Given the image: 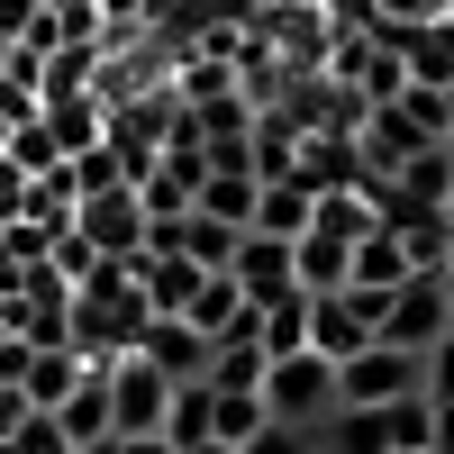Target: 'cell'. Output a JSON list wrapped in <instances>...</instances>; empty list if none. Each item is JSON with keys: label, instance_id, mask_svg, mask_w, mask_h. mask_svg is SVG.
<instances>
[{"label": "cell", "instance_id": "6da1fadb", "mask_svg": "<svg viewBox=\"0 0 454 454\" xmlns=\"http://www.w3.org/2000/svg\"><path fill=\"white\" fill-rule=\"evenodd\" d=\"M145 291L128 282V263H91L82 282H73V355H91V364H109V355H137V336H145Z\"/></svg>", "mask_w": 454, "mask_h": 454}, {"label": "cell", "instance_id": "7a4b0ae2", "mask_svg": "<svg viewBox=\"0 0 454 454\" xmlns=\"http://www.w3.org/2000/svg\"><path fill=\"white\" fill-rule=\"evenodd\" d=\"M427 436H436V409H427V400L327 409V419H318V454H400V445H427Z\"/></svg>", "mask_w": 454, "mask_h": 454}, {"label": "cell", "instance_id": "3957f363", "mask_svg": "<svg viewBox=\"0 0 454 454\" xmlns=\"http://www.w3.org/2000/svg\"><path fill=\"white\" fill-rule=\"evenodd\" d=\"M391 400H427V355L372 336L364 355L336 364V409H391Z\"/></svg>", "mask_w": 454, "mask_h": 454}, {"label": "cell", "instance_id": "277c9868", "mask_svg": "<svg viewBox=\"0 0 454 454\" xmlns=\"http://www.w3.org/2000/svg\"><path fill=\"white\" fill-rule=\"evenodd\" d=\"M336 409V364L318 346H300V355H273L263 364V419H291V427H318Z\"/></svg>", "mask_w": 454, "mask_h": 454}, {"label": "cell", "instance_id": "5b68a950", "mask_svg": "<svg viewBox=\"0 0 454 454\" xmlns=\"http://www.w3.org/2000/svg\"><path fill=\"white\" fill-rule=\"evenodd\" d=\"M100 382H109V427H119V436H164L173 372H155L145 355H109V364H100Z\"/></svg>", "mask_w": 454, "mask_h": 454}, {"label": "cell", "instance_id": "8992f818", "mask_svg": "<svg viewBox=\"0 0 454 454\" xmlns=\"http://www.w3.org/2000/svg\"><path fill=\"white\" fill-rule=\"evenodd\" d=\"M382 300L391 291H309V346L327 355V364H346V355H364L372 336H382Z\"/></svg>", "mask_w": 454, "mask_h": 454}, {"label": "cell", "instance_id": "52a82bcc", "mask_svg": "<svg viewBox=\"0 0 454 454\" xmlns=\"http://www.w3.org/2000/svg\"><path fill=\"white\" fill-rule=\"evenodd\" d=\"M445 327H454V273H409V282L382 300V336L409 346V355H427Z\"/></svg>", "mask_w": 454, "mask_h": 454}, {"label": "cell", "instance_id": "ba28073f", "mask_svg": "<svg viewBox=\"0 0 454 454\" xmlns=\"http://www.w3.org/2000/svg\"><path fill=\"white\" fill-rule=\"evenodd\" d=\"M73 237H82L91 254L109 263H128L145 246V200H137V182H119V192H91V200H73Z\"/></svg>", "mask_w": 454, "mask_h": 454}, {"label": "cell", "instance_id": "9c48e42d", "mask_svg": "<svg viewBox=\"0 0 454 454\" xmlns=\"http://www.w3.org/2000/svg\"><path fill=\"white\" fill-rule=\"evenodd\" d=\"M391 55H400V73H409V82L454 91V10H436V19H400Z\"/></svg>", "mask_w": 454, "mask_h": 454}, {"label": "cell", "instance_id": "30bf717a", "mask_svg": "<svg viewBox=\"0 0 454 454\" xmlns=\"http://www.w3.org/2000/svg\"><path fill=\"white\" fill-rule=\"evenodd\" d=\"M137 355L155 364V372H173V382H200V372H209V336H200L192 318H145Z\"/></svg>", "mask_w": 454, "mask_h": 454}, {"label": "cell", "instance_id": "8fae6325", "mask_svg": "<svg viewBox=\"0 0 454 454\" xmlns=\"http://www.w3.org/2000/svg\"><path fill=\"white\" fill-rule=\"evenodd\" d=\"M227 273L246 282V300H282V291H300V273H291V237H263V227H246V246H237V263Z\"/></svg>", "mask_w": 454, "mask_h": 454}, {"label": "cell", "instance_id": "7c38bea8", "mask_svg": "<svg viewBox=\"0 0 454 454\" xmlns=\"http://www.w3.org/2000/svg\"><path fill=\"white\" fill-rule=\"evenodd\" d=\"M409 273H419V263H409V254H400V237L372 218L364 237H355V254H346V282H355V291H400Z\"/></svg>", "mask_w": 454, "mask_h": 454}, {"label": "cell", "instance_id": "4fadbf2b", "mask_svg": "<svg viewBox=\"0 0 454 454\" xmlns=\"http://www.w3.org/2000/svg\"><path fill=\"white\" fill-rule=\"evenodd\" d=\"M36 119H46V137L64 145V155H82V145H100L109 109H100L91 91H55V100H36Z\"/></svg>", "mask_w": 454, "mask_h": 454}, {"label": "cell", "instance_id": "5bb4252c", "mask_svg": "<svg viewBox=\"0 0 454 454\" xmlns=\"http://www.w3.org/2000/svg\"><path fill=\"white\" fill-rule=\"evenodd\" d=\"M55 427H64V445H91V436H119L109 427V382H100V364L73 382L64 400H55Z\"/></svg>", "mask_w": 454, "mask_h": 454}, {"label": "cell", "instance_id": "9a60e30c", "mask_svg": "<svg viewBox=\"0 0 454 454\" xmlns=\"http://www.w3.org/2000/svg\"><path fill=\"white\" fill-rule=\"evenodd\" d=\"M309 209H318V192H309V182H254V227H263V237H300V227H309Z\"/></svg>", "mask_w": 454, "mask_h": 454}, {"label": "cell", "instance_id": "2e32d148", "mask_svg": "<svg viewBox=\"0 0 454 454\" xmlns=\"http://www.w3.org/2000/svg\"><path fill=\"white\" fill-rule=\"evenodd\" d=\"M263 364H273V355H263V336H218L200 382H209V391H263Z\"/></svg>", "mask_w": 454, "mask_h": 454}, {"label": "cell", "instance_id": "e0dca14e", "mask_svg": "<svg viewBox=\"0 0 454 454\" xmlns=\"http://www.w3.org/2000/svg\"><path fill=\"white\" fill-rule=\"evenodd\" d=\"M382 192H400V200H454V145H419V155H409L391 182H382Z\"/></svg>", "mask_w": 454, "mask_h": 454}, {"label": "cell", "instance_id": "ac0fdd59", "mask_svg": "<svg viewBox=\"0 0 454 454\" xmlns=\"http://www.w3.org/2000/svg\"><path fill=\"white\" fill-rule=\"evenodd\" d=\"M372 218H382V192H372V182H364V192H318V209H309V227H318V237H364V227ZM309 227H300V237H309Z\"/></svg>", "mask_w": 454, "mask_h": 454}, {"label": "cell", "instance_id": "d6986e66", "mask_svg": "<svg viewBox=\"0 0 454 454\" xmlns=\"http://www.w3.org/2000/svg\"><path fill=\"white\" fill-rule=\"evenodd\" d=\"M82 372H91V355H73V346H36V355H27V382H19V391H27V409H55L73 382H82Z\"/></svg>", "mask_w": 454, "mask_h": 454}, {"label": "cell", "instance_id": "ffe728a7", "mask_svg": "<svg viewBox=\"0 0 454 454\" xmlns=\"http://www.w3.org/2000/svg\"><path fill=\"white\" fill-rule=\"evenodd\" d=\"M254 336H263V355H300V346H309V291L254 300Z\"/></svg>", "mask_w": 454, "mask_h": 454}, {"label": "cell", "instance_id": "44dd1931", "mask_svg": "<svg viewBox=\"0 0 454 454\" xmlns=\"http://www.w3.org/2000/svg\"><path fill=\"white\" fill-rule=\"evenodd\" d=\"M346 237H318V227H309V237H291V273H300V291H346Z\"/></svg>", "mask_w": 454, "mask_h": 454}, {"label": "cell", "instance_id": "7402d4cb", "mask_svg": "<svg viewBox=\"0 0 454 454\" xmlns=\"http://www.w3.org/2000/svg\"><path fill=\"white\" fill-rule=\"evenodd\" d=\"M192 209H209V218H227V227H254V173H200V192H192Z\"/></svg>", "mask_w": 454, "mask_h": 454}, {"label": "cell", "instance_id": "603a6c76", "mask_svg": "<svg viewBox=\"0 0 454 454\" xmlns=\"http://www.w3.org/2000/svg\"><path fill=\"white\" fill-rule=\"evenodd\" d=\"M209 409H218V391H209V382H173L164 436H173V445H200V436H209Z\"/></svg>", "mask_w": 454, "mask_h": 454}, {"label": "cell", "instance_id": "cb8c5ba5", "mask_svg": "<svg viewBox=\"0 0 454 454\" xmlns=\"http://www.w3.org/2000/svg\"><path fill=\"white\" fill-rule=\"evenodd\" d=\"M263 427V391H218V409H209V436L218 445H246Z\"/></svg>", "mask_w": 454, "mask_h": 454}, {"label": "cell", "instance_id": "d4e9b609", "mask_svg": "<svg viewBox=\"0 0 454 454\" xmlns=\"http://www.w3.org/2000/svg\"><path fill=\"white\" fill-rule=\"evenodd\" d=\"M0 454H73V445H64V427H55V409H27V419L0 436Z\"/></svg>", "mask_w": 454, "mask_h": 454}, {"label": "cell", "instance_id": "484cf974", "mask_svg": "<svg viewBox=\"0 0 454 454\" xmlns=\"http://www.w3.org/2000/svg\"><path fill=\"white\" fill-rule=\"evenodd\" d=\"M19 173H46V164H64V145L46 137V119H27V128H10V145H0Z\"/></svg>", "mask_w": 454, "mask_h": 454}, {"label": "cell", "instance_id": "4316f807", "mask_svg": "<svg viewBox=\"0 0 454 454\" xmlns=\"http://www.w3.org/2000/svg\"><path fill=\"white\" fill-rule=\"evenodd\" d=\"M237 454H318V427H291V419H263Z\"/></svg>", "mask_w": 454, "mask_h": 454}, {"label": "cell", "instance_id": "83f0119b", "mask_svg": "<svg viewBox=\"0 0 454 454\" xmlns=\"http://www.w3.org/2000/svg\"><path fill=\"white\" fill-rule=\"evenodd\" d=\"M119 182H128V164L109 155V145H82V155H73V192H82V200L91 192H119Z\"/></svg>", "mask_w": 454, "mask_h": 454}, {"label": "cell", "instance_id": "f1b7e54d", "mask_svg": "<svg viewBox=\"0 0 454 454\" xmlns=\"http://www.w3.org/2000/svg\"><path fill=\"white\" fill-rule=\"evenodd\" d=\"M27 119H36V91L19 73H0V145H10V128H27Z\"/></svg>", "mask_w": 454, "mask_h": 454}, {"label": "cell", "instance_id": "f546056e", "mask_svg": "<svg viewBox=\"0 0 454 454\" xmlns=\"http://www.w3.org/2000/svg\"><path fill=\"white\" fill-rule=\"evenodd\" d=\"M427 400H454V327L427 346Z\"/></svg>", "mask_w": 454, "mask_h": 454}, {"label": "cell", "instance_id": "4dcf8cb0", "mask_svg": "<svg viewBox=\"0 0 454 454\" xmlns=\"http://www.w3.org/2000/svg\"><path fill=\"white\" fill-rule=\"evenodd\" d=\"M27 355H36L27 336H0V382H27Z\"/></svg>", "mask_w": 454, "mask_h": 454}, {"label": "cell", "instance_id": "1f68e13d", "mask_svg": "<svg viewBox=\"0 0 454 454\" xmlns=\"http://www.w3.org/2000/svg\"><path fill=\"white\" fill-rule=\"evenodd\" d=\"M19 419H27V391H19V382H0V436H10Z\"/></svg>", "mask_w": 454, "mask_h": 454}, {"label": "cell", "instance_id": "d6a6232c", "mask_svg": "<svg viewBox=\"0 0 454 454\" xmlns=\"http://www.w3.org/2000/svg\"><path fill=\"white\" fill-rule=\"evenodd\" d=\"M73 454H128V436H91V445H73Z\"/></svg>", "mask_w": 454, "mask_h": 454}, {"label": "cell", "instance_id": "836d02e7", "mask_svg": "<svg viewBox=\"0 0 454 454\" xmlns=\"http://www.w3.org/2000/svg\"><path fill=\"white\" fill-rule=\"evenodd\" d=\"M173 445V436H164ZM173 454H237V445H218V436H200V445H173Z\"/></svg>", "mask_w": 454, "mask_h": 454}, {"label": "cell", "instance_id": "e575fe53", "mask_svg": "<svg viewBox=\"0 0 454 454\" xmlns=\"http://www.w3.org/2000/svg\"><path fill=\"white\" fill-rule=\"evenodd\" d=\"M0 73H10V36H0Z\"/></svg>", "mask_w": 454, "mask_h": 454}, {"label": "cell", "instance_id": "d590c367", "mask_svg": "<svg viewBox=\"0 0 454 454\" xmlns=\"http://www.w3.org/2000/svg\"><path fill=\"white\" fill-rule=\"evenodd\" d=\"M445 227H454V209H445ZM445 273H454V254H445Z\"/></svg>", "mask_w": 454, "mask_h": 454}, {"label": "cell", "instance_id": "8d00e7d4", "mask_svg": "<svg viewBox=\"0 0 454 454\" xmlns=\"http://www.w3.org/2000/svg\"><path fill=\"white\" fill-rule=\"evenodd\" d=\"M400 454H436V445H400Z\"/></svg>", "mask_w": 454, "mask_h": 454}]
</instances>
